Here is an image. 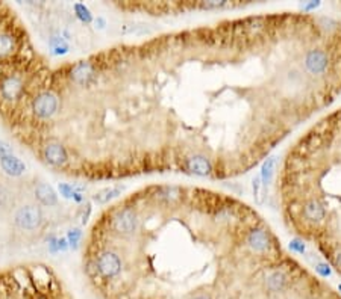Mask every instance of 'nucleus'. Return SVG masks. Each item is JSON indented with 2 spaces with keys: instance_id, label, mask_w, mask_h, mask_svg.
Wrapping results in <instances>:
<instances>
[{
  "instance_id": "1",
  "label": "nucleus",
  "mask_w": 341,
  "mask_h": 299,
  "mask_svg": "<svg viewBox=\"0 0 341 299\" xmlns=\"http://www.w3.org/2000/svg\"><path fill=\"white\" fill-rule=\"evenodd\" d=\"M41 224V210L37 206H23L15 213V225L22 230L32 231Z\"/></svg>"
},
{
  "instance_id": "2",
  "label": "nucleus",
  "mask_w": 341,
  "mask_h": 299,
  "mask_svg": "<svg viewBox=\"0 0 341 299\" xmlns=\"http://www.w3.org/2000/svg\"><path fill=\"white\" fill-rule=\"evenodd\" d=\"M32 109L37 117L49 118L58 111V97L52 92H44L34 100Z\"/></svg>"
},
{
  "instance_id": "3",
  "label": "nucleus",
  "mask_w": 341,
  "mask_h": 299,
  "mask_svg": "<svg viewBox=\"0 0 341 299\" xmlns=\"http://www.w3.org/2000/svg\"><path fill=\"white\" fill-rule=\"evenodd\" d=\"M329 58L323 50H309L305 56V67L311 74H323L328 68Z\"/></svg>"
},
{
  "instance_id": "4",
  "label": "nucleus",
  "mask_w": 341,
  "mask_h": 299,
  "mask_svg": "<svg viewBox=\"0 0 341 299\" xmlns=\"http://www.w3.org/2000/svg\"><path fill=\"white\" fill-rule=\"evenodd\" d=\"M136 213L132 209H123L114 216V228L121 234H131L136 230Z\"/></svg>"
},
{
  "instance_id": "5",
  "label": "nucleus",
  "mask_w": 341,
  "mask_h": 299,
  "mask_svg": "<svg viewBox=\"0 0 341 299\" xmlns=\"http://www.w3.org/2000/svg\"><path fill=\"white\" fill-rule=\"evenodd\" d=\"M96 264H97L99 272L106 278H113V277L118 275V272L121 271V261H120L118 256L114 253L100 254Z\"/></svg>"
},
{
  "instance_id": "6",
  "label": "nucleus",
  "mask_w": 341,
  "mask_h": 299,
  "mask_svg": "<svg viewBox=\"0 0 341 299\" xmlns=\"http://www.w3.org/2000/svg\"><path fill=\"white\" fill-rule=\"evenodd\" d=\"M185 166H187V169L190 172H193V174H196V176H200V177L209 176L211 171H212L211 160L206 159L205 156H200V154H194V156L188 157V159H185Z\"/></svg>"
},
{
  "instance_id": "7",
  "label": "nucleus",
  "mask_w": 341,
  "mask_h": 299,
  "mask_svg": "<svg viewBox=\"0 0 341 299\" xmlns=\"http://www.w3.org/2000/svg\"><path fill=\"white\" fill-rule=\"evenodd\" d=\"M303 216L308 222H314L318 224L321 222L324 218H326V209H324L323 204L318 199H309L305 202L303 206Z\"/></svg>"
},
{
  "instance_id": "8",
  "label": "nucleus",
  "mask_w": 341,
  "mask_h": 299,
  "mask_svg": "<svg viewBox=\"0 0 341 299\" xmlns=\"http://www.w3.org/2000/svg\"><path fill=\"white\" fill-rule=\"evenodd\" d=\"M22 89H23V85H22V80L19 77H14V76H9L6 77L5 80L2 82V88H0V94H2V97L8 101H12L15 99L20 97L22 94Z\"/></svg>"
},
{
  "instance_id": "9",
  "label": "nucleus",
  "mask_w": 341,
  "mask_h": 299,
  "mask_svg": "<svg viewBox=\"0 0 341 299\" xmlns=\"http://www.w3.org/2000/svg\"><path fill=\"white\" fill-rule=\"evenodd\" d=\"M247 243H249V246L253 251H256V253H264L270 246V238L264 230L256 228V230H252L249 236H247Z\"/></svg>"
},
{
  "instance_id": "10",
  "label": "nucleus",
  "mask_w": 341,
  "mask_h": 299,
  "mask_svg": "<svg viewBox=\"0 0 341 299\" xmlns=\"http://www.w3.org/2000/svg\"><path fill=\"white\" fill-rule=\"evenodd\" d=\"M44 157L50 165L61 166L67 162V151L61 144H49L44 148Z\"/></svg>"
},
{
  "instance_id": "11",
  "label": "nucleus",
  "mask_w": 341,
  "mask_h": 299,
  "mask_svg": "<svg viewBox=\"0 0 341 299\" xmlns=\"http://www.w3.org/2000/svg\"><path fill=\"white\" fill-rule=\"evenodd\" d=\"M35 198L43 204V206H56L58 202V195L55 192V189L47 184V183H40L35 187Z\"/></svg>"
},
{
  "instance_id": "12",
  "label": "nucleus",
  "mask_w": 341,
  "mask_h": 299,
  "mask_svg": "<svg viewBox=\"0 0 341 299\" xmlns=\"http://www.w3.org/2000/svg\"><path fill=\"white\" fill-rule=\"evenodd\" d=\"M0 165H2V168L6 174L12 176V177H20L24 172V163L14 154L2 157V159H0Z\"/></svg>"
},
{
  "instance_id": "13",
  "label": "nucleus",
  "mask_w": 341,
  "mask_h": 299,
  "mask_svg": "<svg viewBox=\"0 0 341 299\" xmlns=\"http://www.w3.org/2000/svg\"><path fill=\"white\" fill-rule=\"evenodd\" d=\"M92 76H94V70H92V67L88 62H81V64H77L71 71V79L79 85L88 83L92 79Z\"/></svg>"
},
{
  "instance_id": "14",
  "label": "nucleus",
  "mask_w": 341,
  "mask_h": 299,
  "mask_svg": "<svg viewBox=\"0 0 341 299\" xmlns=\"http://www.w3.org/2000/svg\"><path fill=\"white\" fill-rule=\"evenodd\" d=\"M266 284H267L269 290H272V292H281V290H284V287L287 284V278L282 272L274 271L267 277Z\"/></svg>"
},
{
  "instance_id": "15",
  "label": "nucleus",
  "mask_w": 341,
  "mask_h": 299,
  "mask_svg": "<svg viewBox=\"0 0 341 299\" xmlns=\"http://www.w3.org/2000/svg\"><path fill=\"white\" fill-rule=\"evenodd\" d=\"M123 191V187H106V189H102L100 192H97L94 197H92V199H94V202L97 204H106L108 201H111L113 198L118 197Z\"/></svg>"
},
{
  "instance_id": "16",
  "label": "nucleus",
  "mask_w": 341,
  "mask_h": 299,
  "mask_svg": "<svg viewBox=\"0 0 341 299\" xmlns=\"http://www.w3.org/2000/svg\"><path fill=\"white\" fill-rule=\"evenodd\" d=\"M274 165H276V157H269V159H266V162L262 163V168H261V180H262V184H264V186L270 184V181H272V179H273Z\"/></svg>"
},
{
  "instance_id": "17",
  "label": "nucleus",
  "mask_w": 341,
  "mask_h": 299,
  "mask_svg": "<svg viewBox=\"0 0 341 299\" xmlns=\"http://www.w3.org/2000/svg\"><path fill=\"white\" fill-rule=\"evenodd\" d=\"M181 194H182V189H179L176 186H165L158 191V197L161 199H165V201H175L181 197Z\"/></svg>"
},
{
  "instance_id": "18",
  "label": "nucleus",
  "mask_w": 341,
  "mask_h": 299,
  "mask_svg": "<svg viewBox=\"0 0 341 299\" xmlns=\"http://www.w3.org/2000/svg\"><path fill=\"white\" fill-rule=\"evenodd\" d=\"M14 50V38L8 34H0V56H6Z\"/></svg>"
},
{
  "instance_id": "19",
  "label": "nucleus",
  "mask_w": 341,
  "mask_h": 299,
  "mask_svg": "<svg viewBox=\"0 0 341 299\" xmlns=\"http://www.w3.org/2000/svg\"><path fill=\"white\" fill-rule=\"evenodd\" d=\"M73 8H74V11H76V17L79 19L81 21H84V23H91V21H92V15H91L90 9H88L85 5L76 3Z\"/></svg>"
},
{
  "instance_id": "20",
  "label": "nucleus",
  "mask_w": 341,
  "mask_h": 299,
  "mask_svg": "<svg viewBox=\"0 0 341 299\" xmlns=\"http://www.w3.org/2000/svg\"><path fill=\"white\" fill-rule=\"evenodd\" d=\"M81 238H82L81 230H77V228L70 230V231H68V234H67V242H68V246H71L73 249H76V248H77V243H79V240H81Z\"/></svg>"
},
{
  "instance_id": "21",
  "label": "nucleus",
  "mask_w": 341,
  "mask_h": 299,
  "mask_svg": "<svg viewBox=\"0 0 341 299\" xmlns=\"http://www.w3.org/2000/svg\"><path fill=\"white\" fill-rule=\"evenodd\" d=\"M290 249L294 251V253H297V254H305L306 245H305L303 240H300V239H293V240L290 242Z\"/></svg>"
},
{
  "instance_id": "22",
  "label": "nucleus",
  "mask_w": 341,
  "mask_h": 299,
  "mask_svg": "<svg viewBox=\"0 0 341 299\" xmlns=\"http://www.w3.org/2000/svg\"><path fill=\"white\" fill-rule=\"evenodd\" d=\"M59 192L61 195H63L64 198H71L73 199V195H74V189L71 184H66V183H59Z\"/></svg>"
},
{
  "instance_id": "23",
  "label": "nucleus",
  "mask_w": 341,
  "mask_h": 299,
  "mask_svg": "<svg viewBox=\"0 0 341 299\" xmlns=\"http://www.w3.org/2000/svg\"><path fill=\"white\" fill-rule=\"evenodd\" d=\"M316 272L318 275H321V277H329L332 274V271H331V267H329L328 263H317L316 264Z\"/></svg>"
},
{
  "instance_id": "24",
  "label": "nucleus",
  "mask_w": 341,
  "mask_h": 299,
  "mask_svg": "<svg viewBox=\"0 0 341 299\" xmlns=\"http://www.w3.org/2000/svg\"><path fill=\"white\" fill-rule=\"evenodd\" d=\"M11 154H14L12 147L8 142H5V140H0V159L6 156H11Z\"/></svg>"
},
{
  "instance_id": "25",
  "label": "nucleus",
  "mask_w": 341,
  "mask_h": 299,
  "mask_svg": "<svg viewBox=\"0 0 341 299\" xmlns=\"http://www.w3.org/2000/svg\"><path fill=\"white\" fill-rule=\"evenodd\" d=\"M67 52H68V45H67V44L53 47V55H66Z\"/></svg>"
},
{
  "instance_id": "26",
  "label": "nucleus",
  "mask_w": 341,
  "mask_h": 299,
  "mask_svg": "<svg viewBox=\"0 0 341 299\" xmlns=\"http://www.w3.org/2000/svg\"><path fill=\"white\" fill-rule=\"evenodd\" d=\"M252 183H253V184H252V186H253V197H255V199L258 201V198H259V184H261L259 177H255Z\"/></svg>"
},
{
  "instance_id": "27",
  "label": "nucleus",
  "mask_w": 341,
  "mask_h": 299,
  "mask_svg": "<svg viewBox=\"0 0 341 299\" xmlns=\"http://www.w3.org/2000/svg\"><path fill=\"white\" fill-rule=\"evenodd\" d=\"M56 245H58V251H67V248H68V242H67V239H64V238L58 239Z\"/></svg>"
},
{
  "instance_id": "28",
  "label": "nucleus",
  "mask_w": 341,
  "mask_h": 299,
  "mask_svg": "<svg viewBox=\"0 0 341 299\" xmlns=\"http://www.w3.org/2000/svg\"><path fill=\"white\" fill-rule=\"evenodd\" d=\"M318 6H320V2H309L306 5H302V9L303 11H311V9H316Z\"/></svg>"
},
{
  "instance_id": "29",
  "label": "nucleus",
  "mask_w": 341,
  "mask_h": 299,
  "mask_svg": "<svg viewBox=\"0 0 341 299\" xmlns=\"http://www.w3.org/2000/svg\"><path fill=\"white\" fill-rule=\"evenodd\" d=\"M90 213H91V206H90V204H87V212H84V216H82V224H84V225L88 222Z\"/></svg>"
},
{
  "instance_id": "30",
  "label": "nucleus",
  "mask_w": 341,
  "mask_h": 299,
  "mask_svg": "<svg viewBox=\"0 0 341 299\" xmlns=\"http://www.w3.org/2000/svg\"><path fill=\"white\" fill-rule=\"evenodd\" d=\"M94 23H96V27H99V29H105V26H106V21L103 17H97Z\"/></svg>"
},
{
  "instance_id": "31",
  "label": "nucleus",
  "mask_w": 341,
  "mask_h": 299,
  "mask_svg": "<svg viewBox=\"0 0 341 299\" xmlns=\"http://www.w3.org/2000/svg\"><path fill=\"white\" fill-rule=\"evenodd\" d=\"M194 299H211L208 295H199V296H196Z\"/></svg>"
},
{
  "instance_id": "32",
  "label": "nucleus",
  "mask_w": 341,
  "mask_h": 299,
  "mask_svg": "<svg viewBox=\"0 0 341 299\" xmlns=\"http://www.w3.org/2000/svg\"><path fill=\"white\" fill-rule=\"evenodd\" d=\"M338 290H340V292H341V284H340V286H338Z\"/></svg>"
}]
</instances>
